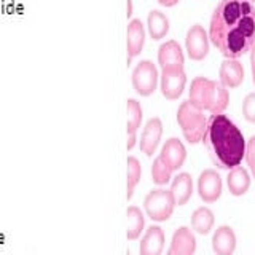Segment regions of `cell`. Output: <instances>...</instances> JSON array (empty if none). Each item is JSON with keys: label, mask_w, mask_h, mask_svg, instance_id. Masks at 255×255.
<instances>
[{"label": "cell", "mask_w": 255, "mask_h": 255, "mask_svg": "<svg viewBox=\"0 0 255 255\" xmlns=\"http://www.w3.org/2000/svg\"><path fill=\"white\" fill-rule=\"evenodd\" d=\"M209 40L227 59H238L255 45V6L249 0H222L212 13Z\"/></svg>", "instance_id": "cell-1"}, {"label": "cell", "mask_w": 255, "mask_h": 255, "mask_svg": "<svg viewBox=\"0 0 255 255\" xmlns=\"http://www.w3.org/2000/svg\"><path fill=\"white\" fill-rule=\"evenodd\" d=\"M203 142L212 163L219 169H233L241 164L246 155L247 140L244 139V134L223 114L207 118Z\"/></svg>", "instance_id": "cell-2"}, {"label": "cell", "mask_w": 255, "mask_h": 255, "mask_svg": "<svg viewBox=\"0 0 255 255\" xmlns=\"http://www.w3.org/2000/svg\"><path fill=\"white\" fill-rule=\"evenodd\" d=\"M188 101L199 110H207L211 112V115H219L228 107L230 94L220 82L196 77L191 82Z\"/></svg>", "instance_id": "cell-3"}, {"label": "cell", "mask_w": 255, "mask_h": 255, "mask_svg": "<svg viewBox=\"0 0 255 255\" xmlns=\"http://www.w3.org/2000/svg\"><path fill=\"white\" fill-rule=\"evenodd\" d=\"M177 123L182 134L188 143H198L203 140L206 132L207 118L203 110L196 109L190 101H183L177 110Z\"/></svg>", "instance_id": "cell-4"}, {"label": "cell", "mask_w": 255, "mask_h": 255, "mask_svg": "<svg viewBox=\"0 0 255 255\" xmlns=\"http://www.w3.org/2000/svg\"><path fill=\"white\" fill-rule=\"evenodd\" d=\"M143 207H145L147 215L153 222L169 220L175 207L171 190H164V188L151 190L145 196V199H143Z\"/></svg>", "instance_id": "cell-5"}, {"label": "cell", "mask_w": 255, "mask_h": 255, "mask_svg": "<svg viewBox=\"0 0 255 255\" xmlns=\"http://www.w3.org/2000/svg\"><path fill=\"white\" fill-rule=\"evenodd\" d=\"M158 70L156 66L148 59L140 61L137 66L132 70V88L134 91L139 96L143 98H148L155 91L158 86Z\"/></svg>", "instance_id": "cell-6"}, {"label": "cell", "mask_w": 255, "mask_h": 255, "mask_svg": "<svg viewBox=\"0 0 255 255\" xmlns=\"http://www.w3.org/2000/svg\"><path fill=\"white\" fill-rule=\"evenodd\" d=\"M159 90L166 99L174 101L179 99L187 85V75L183 67L175 69H161V77H159Z\"/></svg>", "instance_id": "cell-7"}, {"label": "cell", "mask_w": 255, "mask_h": 255, "mask_svg": "<svg viewBox=\"0 0 255 255\" xmlns=\"http://www.w3.org/2000/svg\"><path fill=\"white\" fill-rule=\"evenodd\" d=\"M187 54L190 59L193 61H203L207 54H209V35L206 34V30L199 24H193L185 38Z\"/></svg>", "instance_id": "cell-8"}, {"label": "cell", "mask_w": 255, "mask_h": 255, "mask_svg": "<svg viewBox=\"0 0 255 255\" xmlns=\"http://www.w3.org/2000/svg\"><path fill=\"white\" fill-rule=\"evenodd\" d=\"M223 183L215 169H204L198 179V195L204 203H215L222 196Z\"/></svg>", "instance_id": "cell-9"}, {"label": "cell", "mask_w": 255, "mask_h": 255, "mask_svg": "<svg viewBox=\"0 0 255 255\" xmlns=\"http://www.w3.org/2000/svg\"><path fill=\"white\" fill-rule=\"evenodd\" d=\"M158 158L169 167L172 172L179 171L183 166L187 159V148L182 143V140H179L177 137H171L167 139L166 143L161 148V153L158 155Z\"/></svg>", "instance_id": "cell-10"}, {"label": "cell", "mask_w": 255, "mask_h": 255, "mask_svg": "<svg viewBox=\"0 0 255 255\" xmlns=\"http://www.w3.org/2000/svg\"><path fill=\"white\" fill-rule=\"evenodd\" d=\"M163 135V122L158 117L150 118L140 134L139 147L147 156H153Z\"/></svg>", "instance_id": "cell-11"}, {"label": "cell", "mask_w": 255, "mask_h": 255, "mask_svg": "<svg viewBox=\"0 0 255 255\" xmlns=\"http://www.w3.org/2000/svg\"><path fill=\"white\" fill-rule=\"evenodd\" d=\"M196 251V238L187 227H180L174 231L167 255H193Z\"/></svg>", "instance_id": "cell-12"}, {"label": "cell", "mask_w": 255, "mask_h": 255, "mask_svg": "<svg viewBox=\"0 0 255 255\" xmlns=\"http://www.w3.org/2000/svg\"><path fill=\"white\" fill-rule=\"evenodd\" d=\"M143 43H145V27L140 19H131L128 24V32H126V48H128V64L139 56Z\"/></svg>", "instance_id": "cell-13"}, {"label": "cell", "mask_w": 255, "mask_h": 255, "mask_svg": "<svg viewBox=\"0 0 255 255\" xmlns=\"http://www.w3.org/2000/svg\"><path fill=\"white\" fill-rule=\"evenodd\" d=\"M166 236L161 227L151 225L147 228L145 235L140 239L139 254L140 255H161L164 249Z\"/></svg>", "instance_id": "cell-14"}, {"label": "cell", "mask_w": 255, "mask_h": 255, "mask_svg": "<svg viewBox=\"0 0 255 255\" xmlns=\"http://www.w3.org/2000/svg\"><path fill=\"white\" fill-rule=\"evenodd\" d=\"M183 51L180 45L175 40H169V42L163 43L158 50V64L161 69H175V67H183Z\"/></svg>", "instance_id": "cell-15"}, {"label": "cell", "mask_w": 255, "mask_h": 255, "mask_svg": "<svg viewBox=\"0 0 255 255\" xmlns=\"http://www.w3.org/2000/svg\"><path fill=\"white\" fill-rule=\"evenodd\" d=\"M126 110H128V123H126L128 142H126V148L132 150L135 147V142H137V131L140 128V122H142V107L135 99H128Z\"/></svg>", "instance_id": "cell-16"}, {"label": "cell", "mask_w": 255, "mask_h": 255, "mask_svg": "<svg viewBox=\"0 0 255 255\" xmlns=\"http://www.w3.org/2000/svg\"><path fill=\"white\" fill-rule=\"evenodd\" d=\"M236 249V235L231 227L222 225L214 231L212 251L215 255H233Z\"/></svg>", "instance_id": "cell-17"}, {"label": "cell", "mask_w": 255, "mask_h": 255, "mask_svg": "<svg viewBox=\"0 0 255 255\" xmlns=\"http://www.w3.org/2000/svg\"><path fill=\"white\" fill-rule=\"evenodd\" d=\"M220 83L228 88H238L244 82V67L238 59H225L222 62L220 70Z\"/></svg>", "instance_id": "cell-18"}, {"label": "cell", "mask_w": 255, "mask_h": 255, "mask_svg": "<svg viewBox=\"0 0 255 255\" xmlns=\"http://www.w3.org/2000/svg\"><path fill=\"white\" fill-rule=\"evenodd\" d=\"M171 193L174 196L175 206H185L190 201L191 195H193V180L188 172H179L175 177H172Z\"/></svg>", "instance_id": "cell-19"}, {"label": "cell", "mask_w": 255, "mask_h": 255, "mask_svg": "<svg viewBox=\"0 0 255 255\" xmlns=\"http://www.w3.org/2000/svg\"><path fill=\"white\" fill-rule=\"evenodd\" d=\"M227 185L233 196H243L251 188V174L243 166H236L230 169L227 177Z\"/></svg>", "instance_id": "cell-20"}, {"label": "cell", "mask_w": 255, "mask_h": 255, "mask_svg": "<svg viewBox=\"0 0 255 255\" xmlns=\"http://www.w3.org/2000/svg\"><path fill=\"white\" fill-rule=\"evenodd\" d=\"M147 27L151 40H161L169 32V19L159 10H151L147 18Z\"/></svg>", "instance_id": "cell-21"}, {"label": "cell", "mask_w": 255, "mask_h": 255, "mask_svg": "<svg viewBox=\"0 0 255 255\" xmlns=\"http://www.w3.org/2000/svg\"><path fill=\"white\" fill-rule=\"evenodd\" d=\"M214 212L209 207H198V209L191 214V228L196 231L198 235H209L211 230L214 228Z\"/></svg>", "instance_id": "cell-22"}, {"label": "cell", "mask_w": 255, "mask_h": 255, "mask_svg": "<svg viewBox=\"0 0 255 255\" xmlns=\"http://www.w3.org/2000/svg\"><path fill=\"white\" fill-rule=\"evenodd\" d=\"M126 220H128V228H126V238L129 241H134L140 236L145 227V217H143L142 211L137 206H129L126 209Z\"/></svg>", "instance_id": "cell-23"}, {"label": "cell", "mask_w": 255, "mask_h": 255, "mask_svg": "<svg viewBox=\"0 0 255 255\" xmlns=\"http://www.w3.org/2000/svg\"><path fill=\"white\" fill-rule=\"evenodd\" d=\"M128 175H126V199H131L134 195V190L137 187L142 175V166L140 161L135 156H128Z\"/></svg>", "instance_id": "cell-24"}, {"label": "cell", "mask_w": 255, "mask_h": 255, "mask_svg": "<svg viewBox=\"0 0 255 255\" xmlns=\"http://www.w3.org/2000/svg\"><path fill=\"white\" fill-rule=\"evenodd\" d=\"M151 180L159 187L166 185V183H169L172 180V171L158 156L155 158L153 164H151Z\"/></svg>", "instance_id": "cell-25"}, {"label": "cell", "mask_w": 255, "mask_h": 255, "mask_svg": "<svg viewBox=\"0 0 255 255\" xmlns=\"http://www.w3.org/2000/svg\"><path fill=\"white\" fill-rule=\"evenodd\" d=\"M243 115L249 123H255V93L246 96L243 102Z\"/></svg>", "instance_id": "cell-26"}, {"label": "cell", "mask_w": 255, "mask_h": 255, "mask_svg": "<svg viewBox=\"0 0 255 255\" xmlns=\"http://www.w3.org/2000/svg\"><path fill=\"white\" fill-rule=\"evenodd\" d=\"M246 161H247V166H249V171L251 174L254 175L255 179V135H252V137L247 140L246 143Z\"/></svg>", "instance_id": "cell-27"}, {"label": "cell", "mask_w": 255, "mask_h": 255, "mask_svg": "<svg viewBox=\"0 0 255 255\" xmlns=\"http://www.w3.org/2000/svg\"><path fill=\"white\" fill-rule=\"evenodd\" d=\"M251 67H252V80L255 83V45L252 46V50H251Z\"/></svg>", "instance_id": "cell-28"}, {"label": "cell", "mask_w": 255, "mask_h": 255, "mask_svg": "<svg viewBox=\"0 0 255 255\" xmlns=\"http://www.w3.org/2000/svg\"><path fill=\"white\" fill-rule=\"evenodd\" d=\"M158 3L163 6H174L179 3V0H158Z\"/></svg>", "instance_id": "cell-29"}, {"label": "cell", "mask_w": 255, "mask_h": 255, "mask_svg": "<svg viewBox=\"0 0 255 255\" xmlns=\"http://www.w3.org/2000/svg\"><path fill=\"white\" fill-rule=\"evenodd\" d=\"M126 16L128 18L132 16V0H126Z\"/></svg>", "instance_id": "cell-30"}, {"label": "cell", "mask_w": 255, "mask_h": 255, "mask_svg": "<svg viewBox=\"0 0 255 255\" xmlns=\"http://www.w3.org/2000/svg\"><path fill=\"white\" fill-rule=\"evenodd\" d=\"M249 2H252V3H254V2H255V0H249Z\"/></svg>", "instance_id": "cell-31"}]
</instances>
